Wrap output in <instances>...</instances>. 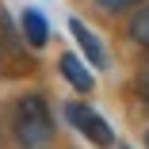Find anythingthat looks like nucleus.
Returning a JSON list of instances; mask_svg holds the SVG:
<instances>
[{"instance_id": "f257e3e1", "label": "nucleus", "mask_w": 149, "mask_h": 149, "mask_svg": "<svg viewBox=\"0 0 149 149\" xmlns=\"http://www.w3.org/2000/svg\"><path fill=\"white\" fill-rule=\"evenodd\" d=\"M12 134L23 149H46L54 141V115L42 92H27L15 103V118H12Z\"/></svg>"}, {"instance_id": "f03ea898", "label": "nucleus", "mask_w": 149, "mask_h": 149, "mask_svg": "<svg viewBox=\"0 0 149 149\" xmlns=\"http://www.w3.org/2000/svg\"><path fill=\"white\" fill-rule=\"evenodd\" d=\"M65 118L80 130V138H88L96 149H107V145H115V130H111V123L92 107V103H65Z\"/></svg>"}, {"instance_id": "7ed1b4c3", "label": "nucleus", "mask_w": 149, "mask_h": 149, "mask_svg": "<svg viewBox=\"0 0 149 149\" xmlns=\"http://www.w3.org/2000/svg\"><path fill=\"white\" fill-rule=\"evenodd\" d=\"M69 35L77 38V46H80V54L88 57V65L92 69H107V50H103V42H100V35L88 27L84 19H69Z\"/></svg>"}, {"instance_id": "20e7f679", "label": "nucleus", "mask_w": 149, "mask_h": 149, "mask_svg": "<svg viewBox=\"0 0 149 149\" xmlns=\"http://www.w3.org/2000/svg\"><path fill=\"white\" fill-rule=\"evenodd\" d=\"M19 27H23V38H27V46L31 50H42L46 42H50V19H46V12L42 8H23L19 12Z\"/></svg>"}, {"instance_id": "39448f33", "label": "nucleus", "mask_w": 149, "mask_h": 149, "mask_svg": "<svg viewBox=\"0 0 149 149\" xmlns=\"http://www.w3.org/2000/svg\"><path fill=\"white\" fill-rule=\"evenodd\" d=\"M57 69H61V77L77 88V92L80 96H88V92H92V88H96V77H92V69H88L84 61H80V57L77 54H61V61H57Z\"/></svg>"}, {"instance_id": "423d86ee", "label": "nucleus", "mask_w": 149, "mask_h": 149, "mask_svg": "<svg viewBox=\"0 0 149 149\" xmlns=\"http://www.w3.org/2000/svg\"><path fill=\"white\" fill-rule=\"evenodd\" d=\"M126 35H130V42H138V46L149 50V4L134 8V15H130V23H126Z\"/></svg>"}, {"instance_id": "0eeeda50", "label": "nucleus", "mask_w": 149, "mask_h": 149, "mask_svg": "<svg viewBox=\"0 0 149 149\" xmlns=\"http://www.w3.org/2000/svg\"><path fill=\"white\" fill-rule=\"evenodd\" d=\"M92 4H96L100 12H111V15H115V12H134V8H141L145 0H92Z\"/></svg>"}, {"instance_id": "6e6552de", "label": "nucleus", "mask_w": 149, "mask_h": 149, "mask_svg": "<svg viewBox=\"0 0 149 149\" xmlns=\"http://www.w3.org/2000/svg\"><path fill=\"white\" fill-rule=\"evenodd\" d=\"M141 92H145V96H149V73H145V77H141Z\"/></svg>"}, {"instance_id": "1a4fd4ad", "label": "nucleus", "mask_w": 149, "mask_h": 149, "mask_svg": "<svg viewBox=\"0 0 149 149\" xmlns=\"http://www.w3.org/2000/svg\"><path fill=\"white\" fill-rule=\"evenodd\" d=\"M145 145H149V134H145Z\"/></svg>"}]
</instances>
